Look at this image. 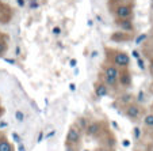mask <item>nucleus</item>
Wrapping results in <instances>:
<instances>
[{"label": "nucleus", "instance_id": "f257e3e1", "mask_svg": "<svg viewBox=\"0 0 153 151\" xmlns=\"http://www.w3.org/2000/svg\"><path fill=\"white\" fill-rule=\"evenodd\" d=\"M106 61L114 64L119 70H123V68H129L131 60H130V56L123 50L106 48Z\"/></svg>", "mask_w": 153, "mask_h": 151}, {"label": "nucleus", "instance_id": "f03ea898", "mask_svg": "<svg viewBox=\"0 0 153 151\" xmlns=\"http://www.w3.org/2000/svg\"><path fill=\"white\" fill-rule=\"evenodd\" d=\"M115 19H131L134 14L133 3H108Z\"/></svg>", "mask_w": 153, "mask_h": 151}, {"label": "nucleus", "instance_id": "7ed1b4c3", "mask_svg": "<svg viewBox=\"0 0 153 151\" xmlns=\"http://www.w3.org/2000/svg\"><path fill=\"white\" fill-rule=\"evenodd\" d=\"M122 112H123L125 116H126L130 121H133V122L140 121V120L144 117V114H145L144 107L141 106V104H137L136 101L131 102L130 105H127L125 109H122Z\"/></svg>", "mask_w": 153, "mask_h": 151}, {"label": "nucleus", "instance_id": "20e7f679", "mask_svg": "<svg viewBox=\"0 0 153 151\" xmlns=\"http://www.w3.org/2000/svg\"><path fill=\"white\" fill-rule=\"evenodd\" d=\"M104 132V122L100 120H92L88 122L87 128L84 129V135L87 137H99Z\"/></svg>", "mask_w": 153, "mask_h": 151}, {"label": "nucleus", "instance_id": "39448f33", "mask_svg": "<svg viewBox=\"0 0 153 151\" xmlns=\"http://www.w3.org/2000/svg\"><path fill=\"white\" fill-rule=\"evenodd\" d=\"M81 140H83V132L77 129L75 125H71L67 132V136H65V144L79 147L81 144Z\"/></svg>", "mask_w": 153, "mask_h": 151}, {"label": "nucleus", "instance_id": "423d86ee", "mask_svg": "<svg viewBox=\"0 0 153 151\" xmlns=\"http://www.w3.org/2000/svg\"><path fill=\"white\" fill-rule=\"evenodd\" d=\"M131 83H133V76H131V72L129 71V68H123V70H119V75H118V87L127 90L129 87H131Z\"/></svg>", "mask_w": 153, "mask_h": 151}, {"label": "nucleus", "instance_id": "0eeeda50", "mask_svg": "<svg viewBox=\"0 0 153 151\" xmlns=\"http://www.w3.org/2000/svg\"><path fill=\"white\" fill-rule=\"evenodd\" d=\"M118 75H119V68H117L114 64L111 63H104L102 65V71H100V76L104 78H111V79H117L118 80Z\"/></svg>", "mask_w": 153, "mask_h": 151}, {"label": "nucleus", "instance_id": "6e6552de", "mask_svg": "<svg viewBox=\"0 0 153 151\" xmlns=\"http://www.w3.org/2000/svg\"><path fill=\"white\" fill-rule=\"evenodd\" d=\"M134 101H136V97H134V94L133 93H129V91H125V93H122L121 95L117 97L115 105H118L121 109H125L127 105H130L131 102H134Z\"/></svg>", "mask_w": 153, "mask_h": 151}, {"label": "nucleus", "instance_id": "1a4fd4ad", "mask_svg": "<svg viewBox=\"0 0 153 151\" xmlns=\"http://www.w3.org/2000/svg\"><path fill=\"white\" fill-rule=\"evenodd\" d=\"M114 23L117 29L121 32H126L130 34L134 33V23L131 19H114Z\"/></svg>", "mask_w": 153, "mask_h": 151}, {"label": "nucleus", "instance_id": "9d476101", "mask_svg": "<svg viewBox=\"0 0 153 151\" xmlns=\"http://www.w3.org/2000/svg\"><path fill=\"white\" fill-rule=\"evenodd\" d=\"M94 94L96 95V98H103V97H107L110 94V89L107 87L102 80H98L94 86Z\"/></svg>", "mask_w": 153, "mask_h": 151}, {"label": "nucleus", "instance_id": "9b49d317", "mask_svg": "<svg viewBox=\"0 0 153 151\" xmlns=\"http://www.w3.org/2000/svg\"><path fill=\"white\" fill-rule=\"evenodd\" d=\"M133 35L130 34V33H126V32H121V30H117L111 34V41L114 42H126V41H130L131 40Z\"/></svg>", "mask_w": 153, "mask_h": 151}, {"label": "nucleus", "instance_id": "f8f14e48", "mask_svg": "<svg viewBox=\"0 0 153 151\" xmlns=\"http://www.w3.org/2000/svg\"><path fill=\"white\" fill-rule=\"evenodd\" d=\"M0 151H15L12 143L7 139L4 135L0 136Z\"/></svg>", "mask_w": 153, "mask_h": 151}, {"label": "nucleus", "instance_id": "ddd939ff", "mask_svg": "<svg viewBox=\"0 0 153 151\" xmlns=\"http://www.w3.org/2000/svg\"><path fill=\"white\" fill-rule=\"evenodd\" d=\"M88 122H90V120L87 119L85 116H80V117H77V119H76V121H75V124H73V125H75L77 129H80L81 132H84V129L87 128Z\"/></svg>", "mask_w": 153, "mask_h": 151}, {"label": "nucleus", "instance_id": "4468645a", "mask_svg": "<svg viewBox=\"0 0 153 151\" xmlns=\"http://www.w3.org/2000/svg\"><path fill=\"white\" fill-rule=\"evenodd\" d=\"M142 125H144L146 129H153V113H146L142 117Z\"/></svg>", "mask_w": 153, "mask_h": 151}, {"label": "nucleus", "instance_id": "2eb2a0df", "mask_svg": "<svg viewBox=\"0 0 153 151\" xmlns=\"http://www.w3.org/2000/svg\"><path fill=\"white\" fill-rule=\"evenodd\" d=\"M142 136V129L140 127H134L133 128V137L134 140H140Z\"/></svg>", "mask_w": 153, "mask_h": 151}, {"label": "nucleus", "instance_id": "dca6fc26", "mask_svg": "<svg viewBox=\"0 0 153 151\" xmlns=\"http://www.w3.org/2000/svg\"><path fill=\"white\" fill-rule=\"evenodd\" d=\"M6 50H7V42L0 38V56H3L6 53Z\"/></svg>", "mask_w": 153, "mask_h": 151}, {"label": "nucleus", "instance_id": "f3484780", "mask_svg": "<svg viewBox=\"0 0 153 151\" xmlns=\"http://www.w3.org/2000/svg\"><path fill=\"white\" fill-rule=\"evenodd\" d=\"M136 102L137 104H142V102H145V93L144 91H140L138 95L136 97Z\"/></svg>", "mask_w": 153, "mask_h": 151}, {"label": "nucleus", "instance_id": "a211bd4d", "mask_svg": "<svg viewBox=\"0 0 153 151\" xmlns=\"http://www.w3.org/2000/svg\"><path fill=\"white\" fill-rule=\"evenodd\" d=\"M6 8H7V6H3V4H0V23H1V22H4V19H3V18H7V20L10 19L8 17H6V15L3 14V11H4V10H6Z\"/></svg>", "mask_w": 153, "mask_h": 151}, {"label": "nucleus", "instance_id": "6ab92c4d", "mask_svg": "<svg viewBox=\"0 0 153 151\" xmlns=\"http://www.w3.org/2000/svg\"><path fill=\"white\" fill-rule=\"evenodd\" d=\"M15 119H16L18 121L22 122L25 120V113L22 110H16V112H15Z\"/></svg>", "mask_w": 153, "mask_h": 151}, {"label": "nucleus", "instance_id": "aec40b11", "mask_svg": "<svg viewBox=\"0 0 153 151\" xmlns=\"http://www.w3.org/2000/svg\"><path fill=\"white\" fill-rule=\"evenodd\" d=\"M94 151H114V150L110 147H107V146H99V147H96Z\"/></svg>", "mask_w": 153, "mask_h": 151}, {"label": "nucleus", "instance_id": "412c9836", "mask_svg": "<svg viewBox=\"0 0 153 151\" xmlns=\"http://www.w3.org/2000/svg\"><path fill=\"white\" fill-rule=\"evenodd\" d=\"M65 151H79V147H75V146H68V144H65Z\"/></svg>", "mask_w": 153, "mask_h": 151}, {"label": "nucleus", "instance_id": "4be33fe9", "mask_svg": "<svg viewBox=\"0 0 153 151\" xmlns=\"http://www.w3.org/2000/svg\"><path fill=\"white\" fill-rule=\"evenodd\" d=\"M145 38H146V34H142V35H140V37L137 38V41H136V42H137V44H141L142 41H145Z\"/></svg>", "mask_w": 153, "mask_h": 151}, {"label": "nucleus", "instance_id": "5701e85b", "mask_svg": "<svg viewBox=\"0 0 153 151\" xmlns=\"http://www.w3.org/2000/svg\"><path fill=\"white\" fill-rule=\"evenodd\" d=\"M110 3H130V0H111Z\"/></svg>", "mask_w": 153, "mask_h": 151}, {"label": "nucleus", "instance_id": "b1692460", "mask_svg": "<svg viewBox=\"0 0 153 151\" xmlns=\"http://www.w3.org/2000/svg\"><path fill=\"white\" fill-rule=\"evenodd\" d=\"M149 72H150V75L153 76V59L150 60V64H149Z\"/></svg>", "mask_w": 153, "mask_h": 151}, {"label": "nucleus", "instance_id": "393cba45", "mask_svg": "<svg viewBox=\"0 0 153 151\" xmlns=\"http://www.w3.org/2000/svg\"><path fill=\"white\" fill-rule=\"evenodd\" d=\"M56 134V131H52V132H49V135H46V136H45V139H49V137H52L53 135Z\"/></svg>", "mask_w": 153, "mask_h": 151}, {"label": "nucleus", "instance_id": "a878e982", "mask_svg": "<svg viewBox=\"0 0 153 151\" xmlns=\"http://www.w3.org/2000/svg\"><path fill=\"white\" fill-rule=\"evenodd\" d=\"M18 148H19V151H26V148H25L23 144H18Z\"/></svg>", "mask_w": 153, "mask_h": 151}, {"label": "nucleus", "instance_id": "bb28decb", "mask_svg": "<svg viewBox=\"0 0 153 151\" xmlns=\"http://www.w3.org/2000/svg\"><path fill=\"white\" fill-rule=\"evenodd\" d=\"M60 27H54V30H53V33H54V34H60Z\"/></svg>", "mask_w": 153, "mask_h": 151}, {"label": "nucleus", "instance_id": "cd10ccee", "mask_svg": "<svg viewBox=\"0 0 153 151\" xmlns=\"http://www.w3.org/2000/svg\"><path fill=\"white\" fill-rule=\"evenodd\" d=\"M122 143H123V146H125V147H129V146H130V142H129V140H123V142H122Z\"/></svg>", "mask_w": 153, "mask_h": 151}, {"label": "nucleus", "instance_id": "c85d7f7f", "mask_svg": "<svg viewBox=\"0 0 153 151\" xmlns=\"http://www.w3.org/2000/svg\"><path fill=\"white\" fill-rule=\"evenodd\" d=\"M42 137H43V132L41 131V132H39V136H38V143H39L41 140H42Z\"/></svg>", "mask_w": 153, "mask_h": 151}, {"label": "nucleus", "instance_id": "c756f323", "mask_svg": "<svg viewBox=\"0 0 153 151\" xmlns=\"http://www.w3.org/2000/svg\"><path fill=\"white\" fill-rule=\"evenodd\" d=\"M138 65L142 68V70H144V63H142V60H141V59H138Z\"/></svg>", "mask_w": 153, "mask_h": 151}, {"label": "nucleus", "instance_id": "7c9ffc66", "mask_svg": "<svg viewBox=\"0 0 153 151\" xmlns=\"http://www.w3.org/2000/svg\"><path fill=\"white\" fill-rule=\"evenodd\" d=\"M149 91H150V94H153V83L149 86Z\"/></svg>", "mask_w": 153, "mask_h": 151}, {"label": "nucleus", "instance_id": "2f4dec72", "mask_svg": "<svg viewBox=\"0 0 153 151\" xmlns=\"http://www.w3.org/2000/svg\"><path fill=\"white\" fill-rule=\"evenodd\" d=\"M150 112L153 113V102H152V105H150Z\"/></svg>", "mask_w": 153, "mask_h": 151}, {"label": "nucleus", "instance_id": "473e14b6", "mask_svg": "<svg viewBox=\"0 0 153 151\" xmlns=\"http://www.w3.org/2000/svg\"><path fill=\"white\" fill-rule=\"evenodd\" d=\"M150 6H152V8H153V0H152V2H150Z\"/></svg>", "mask_w": 153, "mask_h": 151}, {"label": "nucleus", "instance_id": "72a5a7b5", "mask_svg": "<svg viewBox=\"0 0 153 151\" xmlns=\"http://www.w3.org/2000/svg\"><path fill=\"white\" fill-rule=\"evenodd\" d=\"M134 151H142V150H137V148H136V150H134Z\"/></svg>", "mask_w": 153, "mask_h": 151}, {"label": "nucleus", "instance_id": "f704fd0d", "mask_svg": "<svg viewBox=\"0 0 153 151\" xmlns=\"http://www.w3.org/2000/svg\"><path fill=\"white\" fill-rule=\"evenodd\" d=\"M83 151H91V150H83Z\"/></svg>", "mask_w": 153, "mask_h": 151}]
</instances>
